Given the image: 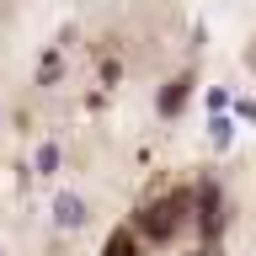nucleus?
Wrapping results in <instances>:
<instances>
[{
    "mask_svg": "<svg viewBox=\"0 0 256 256\" xmlns=\"http://www.w3.org/2000/svg\"><path fill=\"white\" fill-rule=\"evenodd\" d=\"M54 219H59L64 230H75V224H86V203H80V198H70V192H64L59 203H54Z\"/></svg>",
    "mask_w": 256,
    "mask_h": 256,
    "instance_id": "nucleus-1",
    "label": "nucleus"
},
{
    "mask_svg": "<svg viewBox=\"0 0 256 256\" xmlns=\"http://www.w3.org/2000/svg\"><path fill=\"white\" fill-rule=\"evenodd\" d=\"M128 251H134V240H128V235H118V240H107V256H128Z\"/></svg>",
    "mask_w": 256,
    "mask_h": 256,
    "instance_id": "nucleus-2",
    "label": "nucleus"
},
{
    "mask_svg": "<svg viewBox=\"0 0 256 256\" xmlns=\"http://www.w3.org/2000/svg\"><path fill=\"white\" fill-rule=\"evenodd\" d=\"M203 256H214V251H203Z\"/></svg>",
    "mask_w": 256,
    "mask_h": 256,
    "instance_id": "nucleus-3",
    "label": "nucleus"
}]
</instances>
